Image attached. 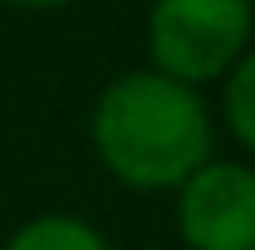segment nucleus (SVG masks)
Masks as SVG:
<instances>
[{
  "mask_svg": "<svg viewBox=\"0 0 255 250\" xmlns=\"http://www.w3.org/2000/svg\"><path fill=\"white\" fill-rule=\"evenodd\" d=\"M89 142L118 187L177 191L191 172L211 162L216 127L196 89L162 79L152 69H132L98 94Z\"/></svg>",
  "mask_w": 255,
  "mask_h": 250,
  "instance_id": "f257e3e1",
  "label": "nucleus"
},
{
  "mask_svg": "<svg viewBox=\"0 0 255 250\" xmlns=\"http://www.w3.org/2000/svg\"><path fill=\"white\" fill-rule=\"evenodd\" d=\"M251 0H152L147 10V59L152 74L187 89L226 79L251 49Z\"/></svg>",
  "mask_w": 255,
  "mask_h": 250,
  "instance_id": "f03ea898",
  "label": "nucleus"
},
{
  "mask_svg": "<svg viewBox=\"0 0 255 250\" xmlns=\"http://www.w3.org/2000/svg\"><path fill=\"white\" fill-rule=\"evenodd\" d=\"M177 236L187 250H255V167L206 162L177 187Z\"/></svg>",
  "mask_w": 255,
  "mask_h": 250,
  "instance_id": "7ed1b4c3",
  "label": "nucleus"
},
{
  "mask_svg": "<svg viewBox=\"0 0 255 250\" xmlns=\"http://www.w3.org/2000/svg\"><path fill=\"white\" fill-rule=\"evenodd\" d=\"M5 250H113V246L94 221L74 216V211H44V216H30L25 226H15Z\"/></svg>",
  "mask_w": 255,
  "mask_h": 250,
  "instance_id": "20e7f679",
  "label": "nucleus"
},
{
  "mask_svg": "<svg viewBox=\"0 0 255 250\" xmlns=\"http://www.w3.org/2000/svg\"><path fill=\"white\" fill-rule=\"evenodd\" d=\"M221 113L231 137L246 152H255V49H246L236 59V69L221 79Z\"/></svg>",
  "mask_w": 255,
  "mask_h": 250,
  "instance_id": "39448f33",
  "label": "nucleus"
},
{
  "mask_svg": "<svg viewBox=\"0 0 255 250\" xmlns=\"http://www.w3.org/2000/svg\"><path fill=\"white\" fill-rule=\"evenodd\" d=\"M0 5H15V10H59V5H74V0H0Z\"/></svg>",
  "mask_w": 255,
  "mask_h": 250,
  "instance_id": "423d86ee",
  "label": "nucleus"
}]
</instances>
